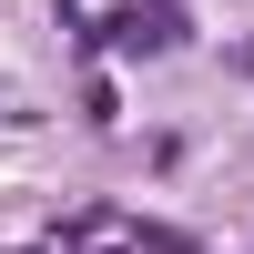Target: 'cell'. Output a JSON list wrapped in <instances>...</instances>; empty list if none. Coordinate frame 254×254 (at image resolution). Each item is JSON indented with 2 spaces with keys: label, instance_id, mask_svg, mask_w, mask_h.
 <instances>
[{
  "label": "cell",
  "instance_id": "1",
  "mask_svg": "<svg viewBox=\"0 0 254 254\" xmlns=\"http://www.w3.org/2000/svg\"><path fill=\"white\" fill-rule=\"evenodd\" d=\"M102 41H112V51H173L183 41V0H122V10L102 20Z\"/></svg>",
  "mask_w": 254,
  "mask_h": 254
},
{
  "label": "cell",
  "instance_id": "2",
  "mask_svg": "<svg viewBox=\"0 0 254 254\" xmlns=\"http://www.w3.org/2000/svg\"><path fill=\"white\" fill-rule=\"evenodd\" d=\"M31 254H71V244H31Z\"/></svg>",
  "mask_w": 254,
  "mask_h": 254
}]
</instances>
